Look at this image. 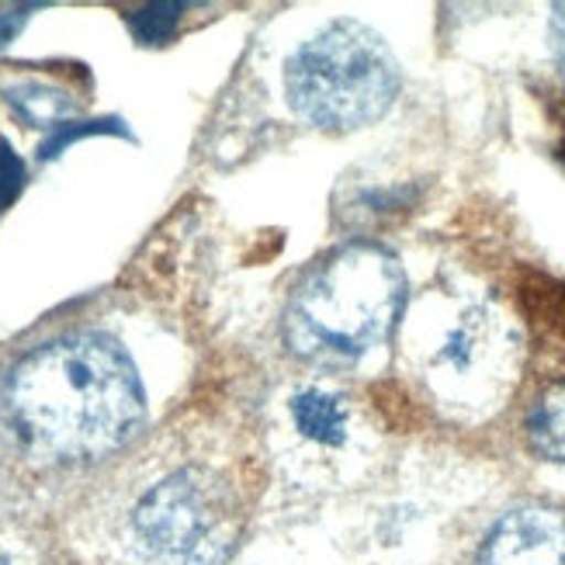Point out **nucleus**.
I'll return each mask as SVG.
<instances>
[{
	"label": "nucleus",
	"instance_id": "1",
	"mask_svg": "<svg viewBox=\"0 0 565 565\" xmlns=\"http://www.w3.org/2000/svg\"><path fill=\"white\" fill-rule=\"evenodd\" d=\"M4 409L29 451L84 461L126 445L146 416V396L136 364L111 337L70 333L14 364Z\"/></svg>",
	"mask_w": 565,
	"mask_h": 565
},
{
	"label": "nucleus",
	"instance_id": "2",
	"mask_svg": "<svg viewBox=\"0 0 565 565\" xmlns=\"http://www.w3.org/2000/svg\"><path fill=\"white\" fill-rule=\"evenodd\" d=\"M403 306L399 260L375 243H351L295 288L285 309V343L316 367H351L392 333Z\"/></svg>",
	"mask_w": 565,
	"mask_h": 565
},
{
	"label": "nucleus",
	"instance_id": "3",
	"mask_svg": "<svg viewBox=\"0 0 565 565\" xmlns=\"http://www.w3.org/2000/svg\"><path fill=\"white\" fill-rule=\"evenodd\" d=\"M285 90L291 111L309 126L348 132L385 115L399 90V70L375 32L333 21L291 53Z\"/></svg>",
	"mask_w": 565,
	"mask_h": 565
},
{
	"label": "nucleus",
	"instance_id": "4",
	"mask_svg": "<svg viewBox=\"0 0 565 565\" xmlns=\"http://www.w3.org/2000/svg\"><path fill=\"white\" fill-rule=\"evenodd\" d=\"M132 534L153 565H223L239 537V500L226 479L188 465L146 489Z\"/></svg>",
	"mask_w": 565,
	"mask_h": 565
},
{
	"label": "nucleus",
	"instance_id": "5",
	"mask_svg": "<svg viewBox=\"0 0 565 565\" xmlns=\"http://www.w3.org/2000/svg\"><path fill=\"white\" fill-rule=\"evenodd\" d=\"M479 565H565V510L518 507L489 531Z\"/></svg>",
	"mask_w": 565,
	"mask_h": 565
},
{
	"label": "nucleus",
	"instance_id": "6",
	"mask_svg": "<svg viewBox=\"0 0 565 565\" xmlns=\"http://www.w3.org/2000/svg\"><path fill=\"white\" fill-rule=\"evenodd\" d=\"M510 348L503 343V327L486 309H469L445 333L440 348L430 358V367L448 385H472L486 372H493Z\"/></svg>",
	"mask_w": 565,
	"mask_h": 565
},
{
	"label": "nucleus",
	"instance_id": "7",
	"mask_svg": "<svg viewBox=\"0 0 565 565\" xmlns=\"http://www.w3.org/2000/svg\"><path fill=\"white\" fill-rule=\"evenodd\" d=\"M291 420L306 440L319 448H340L351 434V409L340 396L323 388H306L291 396Z\"/></svg>",
	"mask_w": 565,
	"mask_h": 565
},
{
	"label": "nucleus",
	"instance_id": "8",
	"mask_svg": "<svg viewBox=\"0 0 565 565\" xmlns=\"http://www.w3.org/2000/svg\"><path fill=\"white\" fill-rule=\"evenodd\" d=\"M527 445L537 458L565 461V379L548 385L527 409Z\"/></svg>",
	"mask_w": 565,
	"mask_h": 565
},
{
	"label": "nucleus",
	"instance_id": "9",
	"mask_svg": "<svg viewBox=\"0 0 565 565\" xmlns=\"http://www.w3.org/2000/svg\"><path fill=\"white\" fill-rule=\"evenodd\" d=\"M8 102L14 105V111L24 121H32V126H49V129H56V121H63L73 111L70 94H63L56 87H42V84L11 87Z\"/></svg>",
	"mask_w": 565,
	"mask_h": 565
},
{
	"label": "nucleus",
	"instance_id": "10",
	"mask_svg": "<svg viewBox=\"0 0 565 565\" xmlns=\"http://www.w3.org/2000/svg\"><path fill=\"white\" fill-rule=\"evenodd\" d=\"M181 11H184V4H150V8H142V11H136L129 18V29L146 45L167 42L170 35H174V29H178Z\"/></svg>",
	"mask_w": 565,
	"mask_h": 565
},
{
	"label": "nucleus",
	"instance_id": "11",
	"mask_svg": "<svg viewBox=\"0 0 565 565\" xmlns=\"http://www.w3.org/2000/svg\"><path fill=\"white\" fill-rule=\"evenodd\" d=\"M21 178H24V170H21V160L11 153V146L8 142H0V209H4L18 188H21Z\"/></svg>",
	"mask_w": 565,
	"mask_h": 565
},
{
	"label": "nucleus",
	"instance_id": "12",
	"mask_svg": "<svg viewBox=\"0 0 565 565\" xmlns=\"http://www.w3.org/2000/svg\"><path fill=\"white\" fill-rule=\"evenodd\" d=\"M552 42H555V56L562 63V73H565V8H555V18H552Z\"/></svg>",
	"mask_w": 565,
	"mask_h": 565
},
{
	"label": "nucleus",
	"instance_id": "13",
	"mask_svg": "<svg viewBox=\"0 0 565 565\" xmlns=\"http://www.w3.org/2000/svg\"><path fill=\"white\" fill-rule=\"evenodd\" d=\"M24 11H29V8H21V11H4V14H0V45L11 42V35L18 32V24L24 21Z\"/></svg>",
	"mask_w": 565,
	"mask_h": 565
},
{
	"label": "nucleus",
	"instance_id": "14",
	"mask_svg": "<svg viewBox=\"0 0 565 565\" xmlns=\"http://www.w3.org/2000/svg\"><path fill=\"white\" fill-rule=\"evenodd\" d=\"M562 153H565V142H562Z\"/></svg>",
	"mask_w": 565,
	"mask_h": 565
},
{
	"label": "nucleus",
	"instance_id": "15",
	"mask_svg": "<svg viewBox=\"0 0 565 565\" xmlns=\"http://www.w3.org/2000/svg\"><path fill=\"white\" fill-rule=\"evenodd\" d=\"M0 565H4V562H0Z\"/></svg>",
	"mask_w": 565,
	"mask_h": 565
}]
</instances>
